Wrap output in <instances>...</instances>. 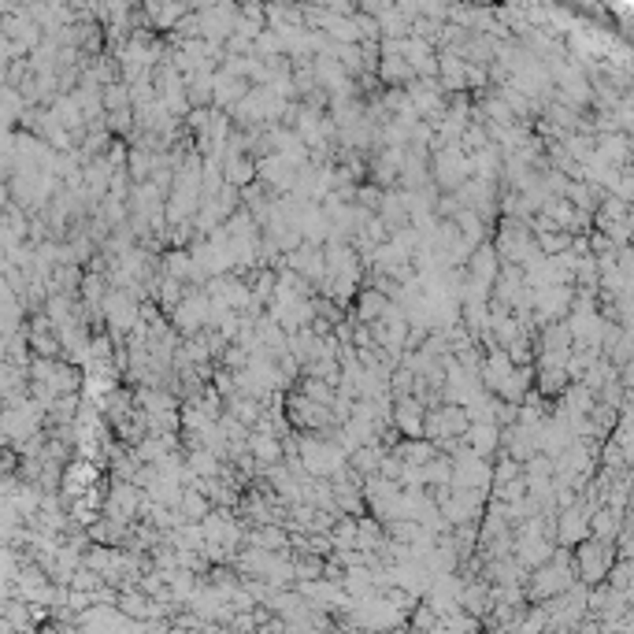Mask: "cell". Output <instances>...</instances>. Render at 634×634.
Returning a JSON list of instances; mask_svg holds the SVG:
<instances>
[{"mask_svg":"<svg viewBox=\"0 0 634 634\" xmlns=\"http://www.w3.org/2000/svg\"><path fill=\"white\" fill-rule=\"evenodd\" d=\"M386 308H389V297L379 293L375 286H364V290H356V312H352V320L364 323V327H371L375 320H382Z\"/></svg>","mask_w":634,"mask_h":634,"instance_id":"cell-1","label":"cell"}]
</instances>
